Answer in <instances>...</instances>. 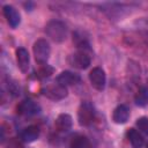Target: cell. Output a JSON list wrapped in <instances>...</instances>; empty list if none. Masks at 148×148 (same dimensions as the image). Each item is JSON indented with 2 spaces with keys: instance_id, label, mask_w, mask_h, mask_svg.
<instances>
[{
  "instance_id": "19",
  "label": "cell",
  "mask_w": 148,
  "mask_h": 148,
  "mask_svg": "<svg viewBox=\"0 0 148 148\" xmlns=\"http://www.w3.org/2000/svg\"><path fill=\"white\" fill-rule=\"evenodd\" d=\"M136 127L139 128V131H141L142 133H145L146 135H148V118L147 117H141L136 120Z\"/></svg>"
},
{
  "instance_id": "4",
  "label": "cell",
  "mask_w": 148,
  "mask_h": 148,
  "mask_svg": "<svg viewBox=\"0 0 148 148\" xmlns=\"http://www.w3.org/2000/svg\"><path fill=\"white\" fill-rule=\"evenodd\" d=\"M42 94L49 99L60 101V99H64L68 92H67L66 87H62L59 83H51V84H46L45 87H43Z\"/></svg>"
},
{
  "instance_id": "21",
  "label": "cell",
  "mask_w": 148,
  "mask_h": 148,
  "mask_svg": "<svg viewBox=\"0 0 148 148\" xmlns=\"http://www.w3.org/2000/svg\"><path fill=\"white\" fill-rule=\"evenodd\" d=\"M147 148H148V143H147Z\"/></svg>"
},
{
  "instance_id": "3",
  "label": "cell",
  "mask_w": 148,
  "mask_h": 148,
  "mask_svg": "<svg viewBox=\"0 0 148 148\" xmlns=\"http://www.w3.org/2000/svg\"><path fill=\"white\" fill-rule=\"evenodd\" d=\"M95 119V109L91 103L82 102L77 110V120L81 126H89Z\"/></svg>"
},
{
  "instance_id": "6",
  "label": "cell",
  "mask_w": 148,
  "mask_h": 148,
  "mask_svg": "<svg viewBox=\"0 0 148 148\" xmlns=\"http://www.w3.org/2000/svg\"><path fill=\"white\" fill-rule=\"evenodd\" d=\"M40 112V106L32 99H24L17 105V113L25 117H31Z\"/></svg>"
},
{
  "instance_id": "2",
  "label": "cell",
  "mask_w": 148,
  "mask_h": 148,
  "mask_svg": "<svg viewBox=\"0 0 148 148\" xmlns=\"http://www.w3.org/2000/svg\"><path fill=\"white\" fill-rule=\"evenodd\" d=\"M32 51H34V56H35L36 61L39 65L46 64V61L49 60V57H50V52H51L50 44L46 39L40 38V39L36 40L34 46H32Z\"/></svg>"
},
{
  "instance_id": "16",
  "label": "cell",
  "mask_w": 148,
  "mask_h": 148,
  "mask_svg": "<svg viewBox=\"0 0 148 148\" xmlns=\"http://www.w3.org/2000/svg\"><path fill=\"white\" fill-rule=\"evenodd\" d=\"M73 42L75 43V45L79 47V50L80 51H86L87 52V50H89L90 47V45H89V42H88V39H87V37H84L81 32H79V31H76V32H74L73 34Z\"/></svg>"
},
{
  "instance_id": "5",
  "label": "cell",
  "mask_w": 148,
  "mask_h": 148,
  "mask_svg": "<svg viewBox=\"0 0 148 148\" xmlns=\"http://www.w3.org/2000/svg\"><path fill=\"white\" fill-rule=\"evenodd\" d=\"M91 62V58L90 56L86 52V51H77L75 53H73L71 57H69V64L75 67V68H79V69H86L89 67Z\"/></svg>"
},
{
  "instance_id": "1",
  "label": "cell",
  "mask_w": 148,
  "mask_h": 148,
  "mask_svg": "<svg viewBox=\"0 0 148 148\" xmlns=\"http://www.w3.org/2000/svg\"><path fill=\"white\" fill-rule=\"evenodd\" d=\"M45 32L56 43H62L67 38V27L64 22L53 20L50 21L45 27Z\"/></svg>"
},
{
  "instance_id": "14",
  "label": "cell",
  "mask_w": 148,
  "mask_h": 148,
  "mask_svg": "<svg viewBox=\"0 0 148 148\" xmlns=\"http://www.w3.org/2000/svg\"><path fill=\"white\" fill-rule=\"evenodd\" d=\"M130 142H131V146L132 148H142L143 145H145V139L143 136L135 130V128H130L126 133Z\"/></svg>"
},
{
  "instance_id": "11",
  "label": "cell",
  "mask_w": 148,
  "mask_h": 148,
  "mask_svg": "<svg viewBox=\"0 0 148 148\" xmlns=\"http://www.w3.org/2000/svg\"><path fill=\"white\" fill-rule=\"evenodd\" d=\"M130 118V110L125 104L118 105L112 113V120L116 124H125Z\"/></svg>"
},
{
  "instance_id": "12",
  "label": "cell",
  "mask_w": 148,
  "mask_h": 148,
  "mask_svg": "<svg viewBox=\"0 0 148 148\" xmlns=\"http://www.w3.org/2000/svg\"><path fill=\"white\" fill-rule=\"evenodd\" d=\"M73 125L72 117L68 113H60L56 119V128L59 132H67Z\"/></svg>"
},
{
  "instance_id": "20",
  "label": "cell",
  "mask_w": 148,
  "mask_h": 148,
  "mask_svg": "<svg viewBox=\"0 0 148 148\" xmlns=\"http://www.w3.org/2000/svg\"><path fill=\"white\" fill-rule=\"evenodd\" d=\"M146 38H147V44H148V35H147V37H146Z\"/></svg>"
},
{
  "instance_id": "15",
  "label": "cell",
  "mask_w": 148,
  "mask_h": 148,
  "mask_svg": "<svg viewBox=\"0 0 148 148\" xmlns=\"http://www.w3.org/2000/svg\"><path fill=\"white\" fill-rule=\"evenodd\" d=\"M134 102L138 106H146L148 105V88L147 87H141L138 92L134 96Z\"/></svg>"
},
{
  "instance_id": "13",
  "label": "cell",
  "mask_w": 148,
  "mask_h": 148,
  "mask_svg": "<svg viewBox=\"0 0 148 148\" xmlns=\"http://www.w3.org/2000/svg\"><path fill=\"white\" fill-rule=\"evenodd\" d=\"M38 136H39V128L34 125L23 128L20 134V139L24 142H34L35 140L38 139Z\"/></svg>"
},
{
  "instance_id": "7",
  "label": "cell",
  "mask_w": 148,
  "mask_h": 148,
  "mask_svg": "<svg viewBox=\"0 0 148 148\" xmlns=\"http://www.w3.org/2000/svg\"><path fill=\"white\" fill-rule=\"evenodd\" d=\"M89 81L91 86L97 90H103L106 83L105 72L101 67H95L89 73Z\"/></svg>"
},
{
  "instance_id": "8",
  "label": "cell",
  "mask_w": 148,
  "mask_h": 148,
  "mask_svg": "<svg viewBox=\"0 0 148 148\" xmlns=\"http://www.w3.org/2000/svg\"><path fill=\"white\" fill-rule=\"evenodd\" d=\"M81 81V77L79 74L69 72V71H65L61 72L58 76H57V83H59L62 87H68V86H74L77 84Z\"/></svg>"
},
{
  "instance_id": "9",
  "label": "cell",
  "mask_w": 148,
  "mask_h": 148,
  "mask_svg": "<svg viewBox=\"0 0 148 148\" xmlns=\"http://www.w3.org/2000/svg\"><path fill=\"white\" fill-rule=\"evenodd\" d=\"M3 15H5L8 24L12 28H16L21 22V16H20L18 12L16 10L15 7H13L10 5L3 6Z\"/></svg>"
},
{
  "instance_id": "10",
  "label": "cell",
  "mask_w": 148,
  "mask_h": 148,
  "mask_svg": "<svg viewBox=\"0 0 148 148\" xmlns=\"http://www.w3.org/2000/svg\"><path fill=\"white\" fill-rule=\"evenodd\" d=\"M16 61H17V65L21 72L27 73L29 69L30 57H29V52L24 47H18L16 50Z\"/></svg>"
},
{
  "instance_id": "17",
  "label": "cell",
  "mask_w": 148,
  "mask_h": 148,
  "mask_svg": "<svg viewBox=\"0 0 148 148\" xmlns=\"http://www.w3.org/2000/svg\"><path fill=\"white\" fill-rule=\"evenodd\" d=\"M71 148H90V141L84 135H76L71 140Z\"/></svg>"
},
{
  "instance_id": "18",
  "label": "cell",
  "mask_w": 148,
  "mask_h": 148,
  "mask_svg": "<svg viewBox=\"0 0 148 148\" xmlns=\"http://www.w3.org/2000/svg\"><path fill=\"white\" fill-rule=\"evenodd\" d=\"M54 72V68L47 64H42L38 66V68L36 69V75L39 79H46L50 77Z\"/></svg>"
}]
</instances>
